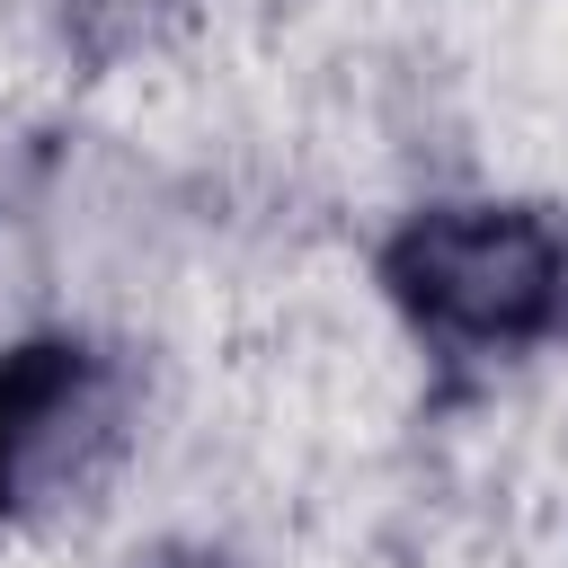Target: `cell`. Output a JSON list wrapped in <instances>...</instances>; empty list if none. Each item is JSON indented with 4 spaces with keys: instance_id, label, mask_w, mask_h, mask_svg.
<instances>
[{
    "instance_id": "2",
    "label": "cell",
    "mask_w": 568,
    "mask_h": 568,
    "mask_svg": "<svg viewBox=\"0 0 568 568\" xmlns=\"http://www.w3.org/2000/svg\"><path fill=\"white\" fill-rule=\"evenodd\" d=\"M115 435V364L80 337H27L0 355V515L71 488Z\"/></svg>"
},
{
    "instance_id": "1",
    "label": "cell",
    "mask_w": 568,
    "mask_h": 568,
    "mask_svg": "<svg viewBox=\"0 0 568 568\" xmlns=\"http://www.w3.org/2000/svg\"><path fill=\"white\" fill-rule=\"evenodd\" d=\"M382 293L444 355H515L568 320V231L532 204H426L382 240Z\"/></svg>"
}]
</instances>
